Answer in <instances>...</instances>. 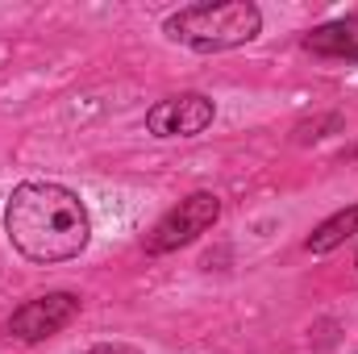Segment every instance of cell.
Segmentation results:
<instances>
[{"mask_svg":"<svg viewBox=\"0 0 358 354\" xmlns=\"http://www.w3.org/2000/svg\"><path fill=\"white\" fill-rule=\"evenodd\" d=\"M350 234H358V204H350V208H338L329 221H321V225L308 234L304 250H308V255H329V250H338Z\"/></svg>","mask_w":358,"mask_h":354,"instance_id":"7","label":"cell"},{"mask_svg":"<svg viewBox=\"0 0 358 354\" xmlns=\"http://www.w3.org/2000/svg\"><path fill=\"white\" fill-rule=\"evenodd\" d=\"M213 117H217V104L204 92H179L146 113V129L155 138H196L213 125Z\"/></svg>","mask_w":358,"mask_h":354,"instance_id":"5","label":"cell"},{"mask_svg":"<svg viewBox=\"0 0 358 354\" xmlns=\"http://www.w3.org/2000/svg\"><path fill=\"white\" fill-rule=\"evenodd\" d=\"M300 46H304L308 55H317V59H346V63H358V13L308 29V34L300 38Z\"/></svg>","mask_w":358,"mask_h":354,"instance_id":"6","label":"cell"},{"mask_svg":"<svg viewBox=\"0 0 358 354\" xmlns=\"http://www.w3.org/2000/svg\"><path fill=\"white\" fill-rule=\"evenodd\" d=\"M217 217H221V196L217 192H192L155 221V229L146 234L142 246H146V255H171L179 246L196 242L200 234H208L217 225Z\"/></svg>","mask_w":358,"mask_h":354,"instance_id":"3","label":"cell"},{"mask_svg":"<svg viewBox=\"0 0 358 354\" xmlns=\"http://www.w3.org/2000/svg\"><path fill=\"white\" fill-rule=\"evenodd\" d=\"M4 234L13 250L29 263H67L92 242L88 204L50 179H25L4 204Z\"/></svg>","mask_w":358,"mask_h":354,"instance_id":"1","label":"cell"},{"mask_svg":"<svg viewBox=\"0 0 358 354\" xmlns=\"http://www.w3.org/2000/svg\"><path fill=\"white\" fill-rule=\"evenodd\" d=\"M88 354H142V351H134V346H125V342H100V346H92Z\"/></svg>","mask_w":358,"mask_h":354,"instance_id":"8","label":"cell"},{"mask_svg":"<svg viewBox=\"0 0 358 354\" xmlns=\"http://www.w3.org/2000/svg\"><path fill=\"white\" fill-rule=\"evenodd\" d=\"M76 317H80V296L76 292H46V296L25 300L4 321V334L17 338V342H46L59 330H67Z\"/></svg>","mask_w":358,"mask_h":354,"instance_id":"4","label":"cell"},{"mask_svg":"<svg viewBox=\"0 0 358 354\" xmlns=\"http://www.w3.org/2000/svg\"><path fill=\"white\" fill-rule=\"evenodd\" d=\"M163 34L196 50V55H221L234 46H246L263 34V8L250 0H204V4H187L163 21Z\"/></svg>","mask_w":358,"mask_h":354,"instance_id":"2","label":"cell"}]
</instances>
